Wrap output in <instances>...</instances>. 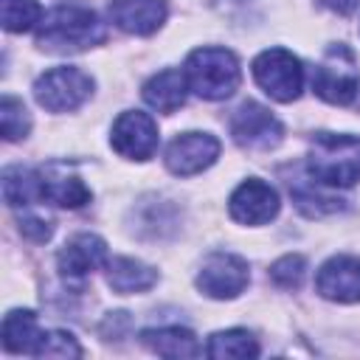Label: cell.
I'll return each instance as SVG.
<instances>
[{
	"label": "cell",
	"mask_w": 360,
	"mask_h": 360,
	"mask_svg": "<svg viewBox=\"0 0 360 360\" xmlns=\"http://www.w3.org/2000/svg\"><path fill=\"white\" fill-rule=\"evenodd\" d=\"M107 31L98 14L82 3H59L45 14V20L37 25V42L45 51L53 53H73L87 51L98 42H104Z\"/></svg>",
	"instance_id": "1"
},
{
	"label": "cell",
	"mask_w": 360,
	"mask_h": 360,
	"mask_svg": "<svg viewBox=\"0 0 360 360\" xmlns=\"http://www.w3.org/2000/svg\"><path fill=\"white\" fill-rule=\"evenodd\" d=\"M307 174L318 186L349 188L360 180V138L338 132H315L309 141Z\"/></svg>",
	"instance_id": "2"
},
{
	"label": "cell",
	"mask_w": 360,
	"mask_h": 360,
	"mask_svg": "<svg viewBox=\"0 0 360 360\" xmlns=\"http://www.w3.org/2000/svg\"><path fill=\"white\" fill-rule=\"evenodd\" d=\"M186 82L188 90H194L200 98L222 101L236 93L242 73L239 62L228 48H197L186 59Z\"/></svg>",
	"instance_id": "3"
},
{
	"label": "cell",
	"mask_w": 360,
	"mask_h": 360,
	"mask_svg": "<svg viewBox=\"0 0 360 360\" xmlns=\"http://www.w3.org/2000/svg\"><path fill=\"white\" fill-rule=\"evenodd\" d=\"M93 93V79L73 65L51 68L34 82V98L48 112H70L82 107Z\"/></svg>",
	"instance_id": "4"
},
{
	"label": "cell",
	"mask_w": 360,
	"mask_h": 360,
	"mask_svg": "<svg viewBox=\"0 0 360 360\" xmlns=\"http://www.w3.org/2000/svg\"><path fill=\"white\" fill-rule=\"evenodd\" d=\"M253 79L256 84L276 101L287 104L295 101L304 90V68L298 56L284 48H267L253 59Z\"/></svg>",
	"instance_id": "5"
},
{
	"label": "cell",
	"mask_w": 360,
	"mask_h": 360,
	"mask_svg": "<svg viewBox=\"0 0 360 360\" xmlns=\"http://www.w3.org/2000/svg\"><path fill=\"white\" fill-rule=\"evenodd\" d=\"M360 87V73H357V59L346 45H332L323 56V62L312 73V90L338 107H346L354 101Z\"/></svg>",
	"instance_id": "6"
},
{
	"label": "cell",
	"mask_w": 360,
	"mask_h": 360,
	"mask_svg": "<svg viewBox=\"0 0 360 360\" xmlns=\"http://www.w3.org/2000/svg\"><path fill=\"white\" fill-rule=\"evenodd\" d=\"M231 135L242 149L267 152L281 143L284 129L267 107H262L256 101H245L231 118Z\"/></svg>",
	"instance_id": "7"
},
{
	"label": "cell",
	"mask_w": 360,
	"mask_h": 360,
	"mask_svg": "<svg viewBox=\"0 0 360 360\" xmlns=\"http://www.w3.org/2000/svg\"><path fill=\"white\" fill-rule=\"evenodd\" d=\"M248 262L233 256V253H211L200 273H197V287L208 295V298H236L245 287H248Z\"/></svg>",
	"instance_id": "8"
},
{
	"label": "cell",
	"mask_w": 360,
	"mask_h": 360,
	"mask_svg": "<svg viewBox=\"0 0 360 360\" xmlns=\"http://www.w3.org/2000/svg\"><path fill=\"white\" fill-rule=\"evenodd\" d=\"M110 143L121 158L149 160L155 155V149H158V124L141 110L121 112L115 118V124H112Z\"/></svg>",
	"instance_id": "9"
},
{
	"label": "cell",
	"mask_w": 360,
	"mask_h": 360,
	"mask_svg": "<svg viewBox=\"0 0 360 360\" xmlns=\"http://www.w3.org/2000/svg\"><path fill=\"white\" fill-rule=\"evenodd\" d=\"M219 158V141L208 132H183L166 146V169L177 177H191Z\"/></svg>",
	"instance_id": "10"
},
{
	"label": "cell",
	"mask_w": 360,
	"mask_h": 360,
	"mask_svg": "<svg viewBox=\"0 0 360 360\" xmlns=\"http://www.w3.org/2000/svg\"><path fill=\"white\" fill-rule=\"evenodd\" d=\"M231 217L242 225H264L278 214V194L270 183L250 177L231 194Z\"/></svg>",
	"instance_id": "11"
},
{
	"label": "cell",
	"mask_w": 360,
	"mask_h": 360,
	"mask_svg": "<svg viewBox=\"0 0 360 360\" xmlns=\"http://www.w3.org/2000/svg\"><path fill=\"white\" fill-rule=\"evenodd\" d=\"M315 287L323 298L338 304L360 301V259L357 256H332L321 264Z\"/></svg>",
	"instance_id": "12"
},
{
	"label": "cell",
	"mask_w": 360,
	"mask_h": 360,
	"mask_svg": "<svg viewBox=\"0 0 360 360\" xmlns=\"http://www.w3.org/2000/svg\"><path fill=\"white\" fill-rule=\"evenodd\" d=\"M107 242L96 233H76L70 236L59 256H56V264H59V273L68 276V278H82L87 273H93L96 267L107 264Z\"/></svg>",
	"instance_id": "13"
},
{
	"label": "cell",
	"mask_w": 360,
	"mask_h": 360,
	"mask_svg": "<svg viewBox=\"0 0 360 360\" xmlns=\"http://www.w3.org/2000/svg\"><path fill=\"white\" fill-rule=\"evenodd\" d=\"M110 20L135 37H149L155 34L163 20H166V6L163 0H110Z\"/></svg>",
	"instance_id": "14"
},
{
	"label": "cell",
	"mask_w": 360,
	"mask_h": 360,
	"mask_svg": "<svg viewBox=\"0 0 360 360\" xmlns=\"http://www.w3.org/2000/svg\"><path fill=\"white\" fill-rule=\"evenodd\" d=\"M186 96H188V82H186V73L183 70H174V68H166L160 73H155L146 84H143V101L163 112V115H172L177 112L183 104H186Z\"/></svg>",
	"instance_id": "15"
},
{
	"label": "cell",
	"mask_w": 360,
	"mask_h": 360,
	"mask_svg": "<svg viewBox=\"0 0 360 360\" xmlns=\"http://www.w3.org/2000/svg\"><path fill=\"white\" fill-rule=\"evenodd\" d=\"M42 172V186H45V200L62 205V208H82L84 202H90V188L84 186V180L73 172H68V166L51 163Z\"/></svg>",
	"instance_id": "16"
},
{
	"label": "cell",
	"mask_w": 360,
	"mask_h": 360,
	"mask_svg": "<svg viewBox=\"0 0 360 360\" xmlns=\"http://www.w3.org/2000/svg\"><path fill=\"white\" fill-rule=\"evenodd\" d=\"M42 329L31 309H11L3 318V349L8 354H34L42 343Z\"/></svg>",
	"instance_id": "17"
},
{
	"label": "cell",
	"mask_w": 360,
	"mask_h": 360,
	"mask_svg": "<svg viewBox=\"0 0 360 360\" xmlns=\"http://www.w3.org/2000/svg\"><path fill=\"white\" fill-rule=\"evenodd\" d=\"M158 281V273L129 256H118L107 262V284L112 287V292L118 295H132V292H143Z\"/></svg>",
	"instance_id": "18"
},
{
	"label": "cell",
	"mask_w": 360,
	"mask_h": 360,
	"mask_svg": "<svg viewBox=\"0 0 360 360\" xmlns=\"http://www.w3.org/2000/svg\"><path fill=\"white\" fill-rule=\"evenodd\" d=\"M3 197L11 208L31 205L45 200V186H42V172L39 169H22L11 166L3 172Z\"/></svg>",
	"instance_id": "19"
},
{
	"label": "cell",
	"mask_w": 360,
	"mask_h": 360,
	"mask_svg": "<svg viewBox=\"0 0 360 360\" xmlns=\"http://www.w3.org/2000/svg\"><path fill=\"white\" fill-rule=\"evenodd\" d=\"M143 346L152 349L160 357H197L202 349L197 343V338L188 329L180 326H163V329H146L141 335Z\"/></svg>",
	"instance_id": "20"
},
{
	"label": "cell",
	"mask_w": 360,
	"mask_h": 360,
	"mask_svg": "<svg viewBox=\"0 0 360 360\" xmlns=\"http://www.w3.org/2000/svg\"><path fill=\"white\" fill-rule=\"evenodd\" d=\"M208 357L217 360H236V357H256L259 354V343L250 332L245 329H228V332H217L208 340Z\"/></svg>",
	"instance_id": "21"
},
{
	"label": "cell",
	"mask_w": 360,
	"mask_h": 360,
	"mask_svg": "<svg viewBox=\"0 0 360 360\" xmlns=\"http://www.w3.org/2000/svg\"><path fill=\"white\" fill-rule=\"evenodd\" d=\"M3 8V28L11 34L31 31L42 22V8L37 0H0Z\"/></svg>",
	"instance_id": "22"
},
{
	"label": "cell",
	"mask_w": 360,
	"mask_h": 360,
	"mask_svg": "<svg viewBox=\"0 0 360 360\" xmlns=\"http://www.w3.org/2000/svg\"><path fill=\"white\" fill-rule=\"evenodd\" d=\"M0 129H3L6 141H20V138L28 135L31 118H28V110L20 98L3 96V101H0Z\"/></svg>",
	"instance_id": "23"
},
{
	"label": "cell",
	"mask_w": 360,
	"mask_h": 360,
	"mask_svg": "<svg viewBox=\"0 0 360 360\" xmlns=\"http://www.w3.org/2000/svg\"><path fill=\"white\" fill-rule=\"evenodd\" d=\"M304 273H307V262H304L298 253H287V256H281L278 262H273V267H270V278H273L278 287H284V290L301 287Z\"/></svg>",
	"instance_id": "24"
},
{
	"label": "cell",
	"mask_w": 360,
	"mask_h": 360,
	"mask_svg": "<svg viewBox=\"0 0 360 360\" xmlns=\"http://www.w3.org/2000/svg\"><path fill=\"white\" fill-rule=\"evenodd\" d=\"M82 349L73 335L68 332H45L37 349V357H79Z\"/></svg>",
	"instance_id": "25"
},
{
	"label": "cell",
	"mask_w": 360,
	"mask_h": 360,
	"mask_svg": "<svg viewBox=\"0 0 360 360\" xmlns=\"http://www.w3.org/2000/svg\"><path fill=\"white\" fill-rule=\"evenodd\" d=\"M20 231H22V236H28L34 242H45L53 233V228L45 219H39V217H22L20 219Z\"/></svg>",
	"instance_id": "26"
},
{
	"label": "cell",
	"mask_w": 360,
	"mask_h": 360,
	"mask_svg": "<svg viewBox=\"0 0 360 360\" xmlns=\"http://www.w3.org/2000/svg\"><path fill=\"white\" fill-rule=\"evenodd\" d=\"M321 6H326L329 11H335V14H352L357 6H360V0H318Z\"/></svg>",
	"instance_id": "27"
}]
</instances>
